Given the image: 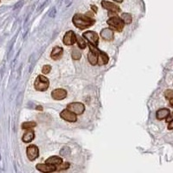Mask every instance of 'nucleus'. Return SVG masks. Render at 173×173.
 <instances>
[{
	"instance_id": "24",
	"label": "nucleus",
	"mask_w": 173,
	"mask_h": 173,
	"mask_svg": "<svg viewBox=\"0 0 173 173\" xmlns=\"http://www.w3.org/2000/svg\"><path fill=\"white\" fill-rule=\"evenodd\" d=\"M50 71H51V66L50 65H44L42 69V73L43 74H48L50 73Z\"/></svg>"
},
{
	"instance_id": "13",
	"label": "nucleus",
	"mask_w": 173,
	"mask_h": 173,
	"mask_svg": "<svg viewBox=\"0 0 173 173\" xmlns=\"http://www.w3.org/2000/svg\"><path fill=\"white\" fill-rule=\"evenodd\" d=\"M100 36L103 38L105 41H112L114 36V31L112 30L111 28H105L100 31Z\"/></svg>"
},
{
	"instance_id": "10",
	"label": "nucleus",
	"mask_w": 173,
	"mask_h": 173,
	"mask_svg": "<svg viewBox=\"0 0 173 173\" xmlns=\"http://www.w3.org/2000/svg\"><path fill=\"white\" fill-rule=\"evenodd\" d=\"M26 153H27L28 158L31 161H34L35 159L38 158L39 156V150L38 147L35 145H31V146H28L26 149Z\"/></svg>"
},
{
	"instance_id": "27",
	"label": "nucleus",
	"mask_w": 173,
	"mask_h": 173,
	"mask_svg": "<svg viewBox=\"0 0 173 173\" xmlns=\"http://www.w3.org/2000/svg\"><path fill=\"white\" fill-rule=\"evenodd\" d=\"M168 129H170V130H173V119L169 123V125H168Z\"/></svg>"
},
{
	"instance_id": "26",
	"label": "nucleus",
	"mask_w": 173,
	"mask_h": 173,
	"mask_svg": "<svg viewBox=\"0 0 173 173\" xmlns=\"http://www.w3.org/2000/svg\"><path fill=\"white\" fill-rule=\"evenodd\" d=\"M69 153V149L68 148V147H65V148H62V150L61 151V155H68V154Z\"/></svg>"
},
{
	"instance_id": "3",
	"label": "nucleus",
	"mask_w": 173,
	"mask_h": 173,
	"mask_svg": "<svg viewBox=\"0 0 173 173\" xmlns=\"http://www.w3.org/2000/svg\"><path fill=\"white\" fill-rule=\"evenodd\" d=\"M34 87L36 90L40 91V92H44L50 87V81L43 74H40L36 77V79L35 81Z\"/></svg>"
},
{
	"instance_id": "20",
	"label": "nucleus",
	"mask_w": 173,
	"mask_h": 173,
	"mask_svg": "<svg viewBox=\"0 0 173 173\" xmlns=\"http://www.w3.org/2000/svg\"><path fill=\"white\" fill-rule=\"evenodd\" d=\"M120 17H121V19H122L125 24H130L132 22V15L129 14V13H122V15H121Z\"/></svg>"
},
{
	"instance_id": "29",
	"label": "nucleus",
	"mask_w": 173,
	"mask_h": 173,
	"mask_svg": "<svg viewBox=\"0 0 173 173\" xmlns=\"http://www.w3.org/2000/svg\"><path fill=\"white\" fill-rule=\"evenodd\" d=\"M170 105H171V107H173V98L171 100H170Z\"/></svg>"
},
{
	"instance_id": "16",
	"label": "nucleus",
	"mask_w": 173,
	"mask_h": 173,
	"mask_svg": "<svg viewBox=\"0 0 173 173\" xmlns=\"http://www.w3.org/2000/svg\"><path fill=\"white\" fill-rule=\"evenodd\" d=\"M170 113H171V112L168 108H161V109L157 111L156 117L159 120H162V119H166L170 115Z\"/></svg>"
},
{
	"instance_id": "15",
	"label": "nucleus",
	"mask_w": 173,
	"mask_h": 173,
	"mask_svg": "<svg viewBox=\"0 0 173 173\" xmlns=\"http://www.w3.org/2000/svg\"><path fill=\"white\" fill-rule=\"evenodd\" d=\"M35 138V132L33 129H29L26 130V132H24V134L23 135L22 140L24 143H30Z\"/></svg>"
},
{
	"instance_id": "11",
	"label": "nucleus",
	"mask_w": 173,
	"mask_h": 173,
	"mask_svg": "<svg viewBox=\"0 0 173 173\" xmlns=\"http://www.w3.org/2000/svg\"><path fill=\"white\" fill-rule=\"evenodd\" d=\"M36 169L40 171L41 172H44V173H50V172H53L57 170V167L56 166H54V165H50V164H38L36 165Z\"/></svg>"
},
{
	"instance_id": "1",
	"label": "nucleus",
	"mask_w": 173,
	"mask_h": 173,
	"mask_svg": "<svg viewBox=\"0 0 173 173\" xmlns=\"http://www.w3.org/2000/svg\"><path fill=\"white\" fill-rule=\"evenodd\" d=\"M72 22L76 28L80 29V30H84V29L92 26L95 21L93 19L92 17H89L87 15L75 14L73 17Z\"/></svg>"
},
{
	"instance_id": "17",
	"label": "nucleus",
	"mask_w": 173,
	"mask_h": 173,
	"mask_svg": "<svg viewBox=\"0 0 173 173\" xmlns=\"http://www.w3.org/2000/svg\"><path fill=\"white\" fill-rule=\"evenodd\" d=\"M108 61H109V57H108V55L102 52V51H100L99 55H98V63H97V65H106V64L108 63Z\"/></svg>"
},
{
	"instance_id": "25",
	"label": "nucleus",
	"mask_w": 173,
	"mask_h": 173,
	"mask_svg": "<svg viewBox=\"0 0 173 173\" xmlns=\"http://www.w3.org/2000/svg\"><path fill=\"white\" fill-rule=\"evenodd\" d=\"M69 163H68V162H66V163H62L60 166H58L57 169L58 170H66L68 169V168H69Z\"/></svg>"
},
{
	"instance_id": "6",
	"label": "nucleus",
	"mask_w": 173,
	"mask_h": 173,
	"mask_svg": "<svg viewBox=\"0 0 173 173\" xmlns=\"http://www.w3.org/2000/svg\"><path fill=\"white\" fill-rule=\"evenodd\" d=\"M101 6H102L104 9H106L107 11H108L109 15L113 14V16H116V14H117L118 12H120V8H119V6H118L117 4H113V3H112V2H108V1L103 0V1L101 2ZM113 16H112V17H113Z\"/></svg>"
},
{
	"instance_id": "19",
	"label": "nucleus",
	"mask_w": 173,
	"mask_h": 173,
	"mask_svg": "<svg viewBox=\"0 0 173 173\" xmlns=\"http://www.w3.org/2000/svg\"><path fill=\"white\" fill-rule=\"evenodd\" d=\"M76 42L78 48L81 49V50H84L88 46V43L85 41V39H83V37L79 36V35H76Z\"/></svg>"
},
{
	"instance_id": "9",
	"label": "nucleus",
	"mask_w": 173,
	"mask_h": 173,
	"mask_svg": "<svg viewBox=\"0 0 173 173\" xmlns=\"http://www.w3.org/2000/svg\"><path fill=\"white\" fill-rule=\"evenodd\" d=\"M63 43L66 46H71L74 45L76 42V35L75 33L72 31H69L66 32V34L63 36V40H62Z\"/></svg>"
},
{
	"instance_id": "4",
	"label": "nucleus",
	"mask_w": 173,
	"mask_h": 173,
	"mask_svg": "<svg viewBox=\"0 0 173 173\" xmlns=\"http://www.w3.org/2000/svg\"><path fill=\"white\" fill-rule=\"evenodd\" d=\"M89 46V49H90V51H89V55H88V59H89V63L93 66L97 65L98 63V55H99V53H100V50L97 49V47L94 46L92 44L89 43L88 44Z\"/></svg>"
},
{
	"instance_id": "12",
	"label": "nucleus",
	"mask_w": 173,
	"mask_h": 173,
	"mask_svg": "<svg viewBox=\"0 0 173 173\" xmlns=\"http://www.w3.org/2000/svg\"><path fill=\"white\" fill-rule=\"evenodd\" d=\"M51 96L55 100H64L67 97V91L63 89H55L51 93Z\"/></svg>"
},
{
	"instance_id": "28",
	"label": "nucleus",
	"mask_w": 173,
	"mask_h": 173,
	"mask_svg": "<svg viewBox=\"0 0 173 173\" xmlns=\"http://www.w3.org/2000/svg\"><path fill=\"white\" fill-rule=\"evenodd\" d=\"M92 8H93V10L94 11V12H97V8H96V6H94V5H92Z\"/></svg>"
},
{
	"instance_id": "8",
	"label": "nucleus",
	"mask_w": 173,
	"mask_h": 173,
	"mask_svg": "<svg viewBox=\"0 0 173 173\" xmlns=\"http://www.w3.org/2000/svg\"><path fill=\"white\" fill-rule=\"evenodd\" d=\"M60 117L62 118V119H64L68 122H71V123H74V122H76L77 121V115L75 113H74L73 112L69 111V109H64L63 111L61 112L60 113Z\"/></svg>"
},
{
	"instance_id": "7",
	"label": "nucleus",
	"mask_w": 173,
	"mask_h": 173,
	"mask_svg": "<svg viewBox=\"0 0 173 173\" xmlns=\"http://www.w3.org/2000/svg\"><path fill=\"white\" fill-rule=\"evenodd\" d=\"M67 109H69V111L73 112L74 113H75L76 115H81L84 113L85 106L84 104L81 103V102H72L67 106Z\"/></svg>"
},
{
	"instance_id": "5",
	"label": "nucleus",
	"mask_w": 173,
	"mask_h": 173,
	"mask_svg": "<svg viewBox=\"0 0 173 173\" xmlns=\"http://www.w3.org/2000/svg\"><path fill=\"white\" fill-rule=\"evenodd\" d=\"M82 36H83V38H85L89 42V43L95 47L98 46V44H99V35L97 34L96 32L91 31H86L82 34Z\"/></svg>"
},
{
	"instance_id": "18",
	"label": "nucleus",
	"mask_w": 173,
	"mask_h": 173,
	"mask_svg": "<svg viewBox=\"0 0 173 173\" xmlns=\"http://www.w3.org/2000/svg\"><path fill=\"white\" fill-rule=\"evenodd\" d=\"M47 164H50V165H54V166H60L62 163V159L60 157L57 156H52L46 160Z\"/></svg>"
},
{
	"instance_id": "30",
	"label": "nucleus",
	"mask_w": 173,
	"mask_h": 173,
	"mask_svg": "<svg viewBox=\"0 0 173 173\" xmlns=\"http://www.w3.org/2000/svg\"><path fill=\"white\" fill-rule=\"evenodd\" d=\"M113 1H115L117 3H122L123 2V0H113Z\"/></svg>"
},
{
	"instance_id": "21",
	"label": "nucleus",
	"mask_w": 173,
	"mask_h": 173,
	"mask_svg": "<svg viewBox=\"0 0 173 173\" xmlns=\"http://www.w3.org/2000/svg\"><path fill=\"white\" fill-rule=\"evenodd\" d=\"M36 127V123L34 121H28V122H23L22 124V129H23V130L32 129Z\"/></svg>"
},
{
	"instance_id": "22",
	"label": "nucleus",
	"mask_w": 173,
	"mask_h": 173,
	"mask_svg": "<svg viewBox=\"0 0 173 173\" xmlns=\"http://www.w3.org/2000/svg\"><path fill=\"white\" fill-rule=\"evenodd\" d=\"M71 56L73 58V60H80L81 57V53L80 52V50L78 49H74L72 50V54Z\"/></svg>"
},
{
	"instance_id": "32",
	"label": "nucleus",
	"mask_w": 173,
	"mask_h": 173,
	"mask_svg": "<svg viewBox=\"0 0 173 173\" xmlns=\"http://www.w3.org/2000/svg\"><path fill=\"white\" fill-rule=\"evenodd\" d=\"M0 1H1V0H0Z\"/></svg>"
},
{
	"instance_id": "23",
	"label": "nucleus",
	"mask_w": 173,
	"mask_h": 173,
	"mask_svg": "<svg viewBox=\"0 0 173 173\" xmlns=\"http://www.w3.org/2000/svg\"><path fill=\"white\" fill-rule=\"evenodd\" d=\"M165 97H166L167 100H171L173 98V90L171 89H168L165 92Z\"/></svg>"
},
{
	"instance_id": "31",
	"label": "nucleus",
	"mask_w": 173,
	"mask_h": 173,
	"mask_svg": "<svg viewBox=\"0 0 173 173\" xmlns=\"http://www.w3.org/2000/svg\"><path fill=\"white\" fill-rule=\"evenodd\" d=\"M36 109H37V110H42V107H37Z\"/></svg>"
},
{
	"instance_id": "14",
	"label": "nucleus",
	"mask_w": 173,
	"mask_h": 173,
	"mask_svg": "<svg viewBox=\"0 0 173 173\" xmlns=\"http://www.w3.org/2000/svg\"><path fill=\"white\" fill-rule=\"evenodd\" d=\"M63 54V49L60 46H55L53 48V50L50 53V57L52 58L55 61H57L59 59H61Z\"/></svg>"
},
{
	"instance_id": "2",
	"label": "nucleus",
	"mask_w": 173,
	"mask_h": 173,
	"mask_svg": "<svg viewBox=\"0 0 173 173\" xmlns=\"http://www.w3.org/2000/svg\"><path fill=\"white\" fill-rule=\"evenodd\" d=\"M107 23L109 25V27L111 28L112 30L117 32H121L123 31L125 23L121 19V17H119L118 16H113L109 19H108Z\"/></svg>"
}]
</instances>
